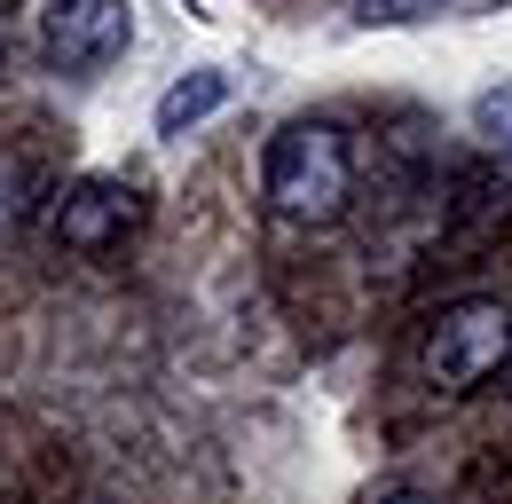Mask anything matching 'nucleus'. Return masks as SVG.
Wrapping results in <instances>:
<instances>
[{"label": "nucleus", "mask_w": 512, "mask_h": 504, "mask_svg": "<svg viewBox=\"0 0 512 504\" xmlns=\"http://www.w3.org/2000/svg\"><path fill=\"white\" fill-rule=\"evenodd\" d=\"M260 189H268V205H276L284 221H300V229L339 221L347 197H355V150H347V134L331 119L276 126V142H268V158H260Z\"/></svg>", "instance_id": "nucleus-1"}, {"label": "nucleus", "mask_w": 512, "mask_h": 504, "mask_svg": "<svg viewBox=\"0 0 512 504\" xmlns=\"http://www.w3.org/2000/svg\"><path fill=\"white\" fill-rule=\"evenodd\" d=\"M355 8V24H418V16H434L442 0H347Z\"/></svg>", "instance_id": "nucleus-7"}, {"label": "nucleus", "mask_w": 512, "mask_h": 504, "mask_svg": "<svg viewBox=\"0 0 512 504\" xmlns=\"http://www.w3.org/2000/svg\"><path fill=\"white\" fill-rule=\"evenodd\" d=\"M229 103V71H190V79H174L166 95H158V134H190L197 119H213Z\"/></svg>", "instance_id": "nucleus-5"}, {"label": "nucleus", "mask_w": 512, "mask_h": 504, "mask_svg": "<svg viewBox=\"0 0 512 504\" xmlns=\"http://www.w3.org/2000/svg\"><path fill=\"white\" fill-rule=\"evenodd\" d=\"M505 355H512V308L505 300H449L426 323V339H418V371H426L434 394L489 386V378L505 371Z\"/></svg>", "instance_id": "nucleus-2"}, {"label": "nucleus", "mask_w": 512, "mask_h": 504, "mask_svg": "<svg viewBox=\"0 0 512 504\" xmlns=\"http://www.w3.org/2000/svg\"><path fill=\"white\" fill-rule=\"evenodd\" d=\"M127 40H134L127 0H48L40 8V56H48V71L87 79L111 56H127Z\"/></svg>", "instance_id": "nucleus-3"}, {"label": "nucleus", "mask_w": 512, "mask_h": 504, "mask_svg": "<svg viewBox=\"0 0 512 504\" xmlns=\"http://www.w3.org/2000/svg\"><path fill=\"white\" fill-rule=\"evenodd\" d=\"M505 386H512V355H505Z\"/></svg>", "instance_id": "nucleus-10"}, {"label": "nucleus", "mask_w": 512, "mask_h": 504, "mask_svg": "<svg viewBox=\"0 0 512 504\" xmlns=\"http://www.w3.org/2000/svg\"><path fill=\"white\" fill-rule=\"evenodd\" d=\"M379 504H434L426 489H394V497H379Z\"/></svg>", "instance_id": "nucleus-8"}, {"label": "nucleus", "mask_w": 512, "mask_h": 504, "mask_svg": "<svg viewBox=\"0 0 512 504\" xmlns=\"http://www.w3.org/2000/svg\"><path fill=\"white\" fill-rule=\"evenodd\" d=\"M134 221H142V197H134V189H119V182H79V189H64V205H56V245H71V252H111Z\"/></svg>", "instance_id": "nucleus-4"}, {"label": "nucleus", "mask_w": 512, "mask_h": 504, "mask_svg": "<svg viewBox=\"0 0 512 504\" xmlns=\"http://www.w3.org/2000/svg\"><path fill=\"white\" fill-rule=\"evenodd\" d=\"M0 71H8V32H0Z\"/></svg>", "instance_id": "nucleus-9"}, {"label": "nucleus", "mask_w": 512, "mask_h": 504, "mask_svg": "<svg viewBox=\"0 0 512 504\" xmlns=\"http://www.w3.org/2000/svg\"><path fill=\"white\" fill-rule=\"evenodd\" d=\"M40 197V166L32 158H0V229H16Z\"/></svg>", "instance_id": "nucleus-6"}]
</instances>
